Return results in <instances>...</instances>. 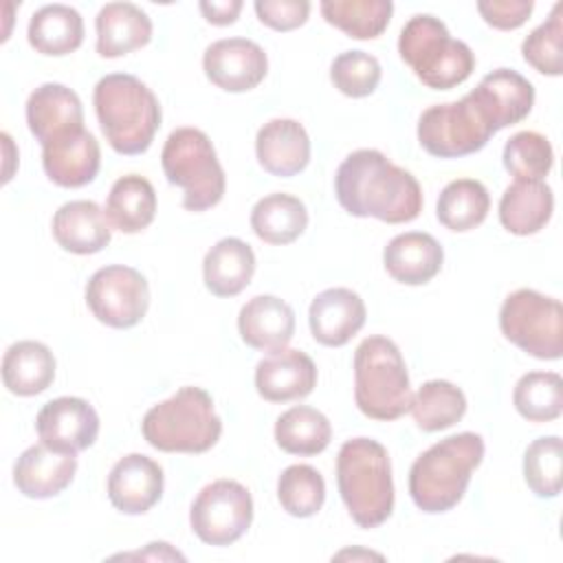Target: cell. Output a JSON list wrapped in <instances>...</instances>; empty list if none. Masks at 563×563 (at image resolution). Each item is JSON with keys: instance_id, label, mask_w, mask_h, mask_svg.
<instances>
[{"instance_id": "f1b7e54d", "label": "cell", "mask_w": 563, "mask_h": 563, "mask_svg": "<svg viewBox=\"0 0 563 563\" xmlns=\"http://www.w3.org/2000/svg\"><path fill=\"white\" fill-rule=\"evenodd\" d=\"M53 378L55 356L40 341H18L2 356V380L15 396H37Z\"/></svg>"}, {"instance_id": "836d02e7", "label": "cell", "mask_w": 563, "mask_h": 563, "mask_svg": "<svg viewBox=\"0 0 563 563\" xmlns=\"http://www.w3.org/2000/svg\"><path fill=\"white\" fill-rule=\"evenodd\" d=\"M332 438L330 420L314 407L297 405L286 409L275 422V440L290 455H317Z\"/></svg>"}, {"instance_id": "7bdbcfd3", "label": "cell", "mask_w": 563, "mask_h": 563, "mask_svg": "<svg viewBox=\"0 0 563 563\" xmlns=\"http://www.w3.org/2000/svg\"><path fill=\"white\" fill-rule=\"evenodd\" d=\"M253 7L260 22L275 31H292L310 15L308 0H257Z\"/></svg>"}, {"instance_id": "ba28073f", "label": "cell", "mask_w": 563, "mask_h": 563, "mask_svg": "<svg viewBox=\"0 0 563 563\" xmlns=\"http://www.w3.org/2000/svg\"><path fill=\"white\" fill-rule=\"evenodd\" d=\"M161 165L167 183L183 189V207L187 211H205L222 200L227 187L224 169L202 130H174L163 145Z\"/></svg>"}, {"instance_id": "cb8c5ba5", "label": "cell", "mask_w": 563, "mask_h": 563, "mask_svg": "<svg viewBox=\"0 0 563 563\" xmlns=\"http://www.w3.org/2000/svg\"><path fill=\"white\" fill-rule=\"evenodd\" d=\"M444 262L440 242L424 231H407L391 238L383 251L385 271L400 284L422 286L431 282Z\"/></svg>"}, {"instance_id": "9c48e42d", "label": "cell", "mask_w": 563, "mask_h": 563, "mask_svg": "<svg viewBox=\"0 0 563 563\" xmlns=\"http://www.w3.org/2000/svg\"><path fill=\"white\" fill-rule=\"evenodd\" d=\"M501 334L519 350L541 361L563 354V306L532 288L510 292L499 310Z\"/></svg>"}, {"instance_id": "30bf717a", "label": "cell", "mask_w": 563, "mask_h": 563, "mask_svg": "<svg viewBox=\"0 0 563 563\" xmlns=\"http://www.w3.org/2000/svg\"><path fill=\"white\" fill-rule=\"evenodd\" d=\"M493 134V128L468 95L460 101L431 106L418 119V141L438 158L475 154Z\"/></svg>"}, {"instance_id": "4fadbf2b", "label": "cell", "mask_w": 563, "mask_h": 563, "mask_svg": "<svg viewBox=\"0 0 563 563\" xmlns=\"http://www.w3.org/2000/svg\"><path fill=\"white\" fill-rule=\"evenodd\" d=\"M35 429L48 449L66 455H77L79 451L95 444L99 435V416L95 407L77 396H62L48 400L37 418Z\"/></svg>"}, {"instance_id": "d590c367", "label": "cell", "mask_w": 563, "mask_h": 563, "mask_svg": "<svg viewBox=\"0 0 563 563\" xmlns=\"http://www.w3.org/2000/svg\"><path fill=\"white\" fill-rule=\"evenodd\" d=\"M409 411L422 431H442L462 420L466 413V396L449 380H427L411 396Z\"/></svg>"}, {"instance_id": "b9f144b4", "label": "cell", "mask_w": 563, "mask_h": 563, "mask_svg": "<svg viewBox=\"0 0 563 563\" xmlns=\"http://www.w3.org/2000/svg\"><path fill=\"white\" fill-rule=\"evenodd\" d=\"M330 79L345 97H367L380 84V64L365 51H345L334 57Z\"/></svg>"}, {"instance_id": "5bb4252c", "label": "cell", "mask_w": 563, "mask_h": 563, "mask_svg": "<svg viewBox=\"0 0 563 563\" xmlns=\"http://www.w3.org/2000/svg\"><path fill=\"white\" fill-rule=\"evenodd\" d=\"M202 68L213 86L227 92H246L264 81L268 57L253 40L224 37L207 46Z\"/></svg>"}, {"instance_id": "ab89813d", "label": "cell", "mask_w": 563, "mask_h": 563, "mask_svg": "<svg viewBox=\"0 0 563 563\" xmlns=\"http://www.w3.org/2000/svg\"><path fill=\"white\" fill-rule=\"evenodd\" d=\"M552 165V145L539 132H517L504 145V167L510 176H515V180H543Z\"/></svg>"}, {"instance_id": "f546056e", "label": "cell", "mask_w": 563, "mask_h": 563, "mask_svg": "<svg viewBox=\"0 0 563 563\" xmlns=\"http://www.w3.org/2000/svg\"><path fill=\"white\" fill-rule=\"evenodd\" d=\"M106 216L110 227L121 233L147 229L156 216V191L152 183L139 174L117 178L106 200Z\"/></svg>"}, {"instance_id": "ee69618b", "label": "cell", "mask_w": 563, "mask_h": 563, "mask_svg": "<svg viewBox=\"0 0 563 563\" xmlns=\"http://www.w3.org/2000/svg\"><path fill=\"white\" fill-rule=\"evenodd\" d=\"M532 0H482L477 2V11L486 24L499 31L519 29L532 13Z\"/></svg>"}, {"instance_id": "60d3db41", "label": "cell", "mask_w": 563, "mask_h": 563, "mask_svg": "<svg viewBox=\"0 0 563 563\" xmlns=\"http://www.w3.org/2000/svg\"><path fill=\"white\" fill-rule=\"evenodd\" d=\"M563 4H554L550 18L539 24L521 44L523 59L539 73L559 77L563 73Z\"/></svg>"}, {"instance_id": "4316f807", "label": "cell", "mask_w": 563, "mask_h": 563, "mask_svg": "<svg viewBox=\"0 0 563 563\" xmlns=\"http://www.w3.org/2000/svg\"><path fill=\"white\" fill-rule=\"evenodd\" d=\"M255 273V253L240 238L218 240L202 260V279L211 295L235 297L240 295Z\"/></svg>"}, {"instance_id": "7c38bea8", "label": "cell", "mask_w": 563, "mask_h": 563, "mask_svg": "<svg viewBox=\"0 0 563 563\" xmlns=\"http://www.w3.org/2000/svg\"><path fill=\"white\" fill-rule=\"evenodd\" d=\"M86 303L97 321L128 330L143 321L150 308V286L136 268L110 264L95 271L88 279Z\"/></svg>"}, {"instance_id": "ffe728a7", "label": "cell", "mask_w": 563, "mask_h": 563, "mask_svg": "<svg viewBox=\"0 0 563 563\" xmlns=\"http://www.w3.org/2000/svg\"><path fill=\"white\" fill-rule=\"evenodd\" d=\"M99 165V143L86 128L42 145V167L46 176L59 187L75 189L92 183Z\"/></svg>"}, {"instance_id": "83f0119b", "label": "cell", "mask_w": 563, "mask_h": 563, "mask_svg": "<svg viewBox=\"0 0 563 563\" xmlns=\"http://www.w3.org/2000/svg\"><path fill=\"white\" fill-rule=\"evenodd\" d=\"M554 211V194L543 180H515L499 200V222L512 235L541 231Z\"/></svg>"}, {"instance_id": "3957f363", "label": "cell", "mask_w": 563, "mask_h": 563, "mask_svg": "<svg viewBox=\"0 0 563 563\" xmlns=\"http://www.w3.org/2000/svg\"><path fill=\"white\" fill-rule=\"evenodd\" d=\"M95 112L110 147L119 154H143L161 128L156 95L134 75L112 73L97 81Z\"/></svg>"}, {"instance_id": "e0dca14e", "label": "cell", "mask_w": 563, "mask_h": 563, "mask_svg": "<svg viewBox=\"0 0 563 563\" xmlns=\"http://www.w3.org/2000/svg\"><path fill=\"white\" fill-rule=\"evenodd\" d=\"M26 123L40 145L77 132L84 128L81 99L64 84H42L26 99Z\"/></svg>"}, {"instance_id": "1f68e13d", "label": "cell", "mask_w": 563, "mask_h": 563, "mask_svg": "<svg viewBox=\"0 0 563 563\" xmlns=\"http://www.w3.org/2000/svg\"><path fill=\"white\" fill-rule=\"evenodd\" d=\"M308 227L306 205L290 194H268L251 209V229L266 244H290Z\"/></svg>"}, {"instance_id": "8fae6325", "label": "cell", "mask_w": 563, "mask_h": 563, "mask_svg": "<svg viewBox=\"0 0 563 563\" xmlns=\"http://www.w3.org/2000/svg\"><path fill=\"white\" fill-rule=\"evenodd\" d=\"M253 521V499L246 486L235 479L207 484L191 504L189 523L207 545L235 543Z\"/></svg>"}, {"instance_id": "603a6c76", "label": "cell", "mask_w": 563, "mask_h": 563, "mask_svg": "<svg viewBox=\"0 0 563 563\" xmlns=\"http://www.w3.org/2000/svg\"><path fill=\"white\" fill-rule=\"evenodd\" d=\"M238 330L249 347L273 354L290 343L295 334V312L275 295H257L242 306Z\"/></svg>"}, {"instance_id": "d6986e66", "label": "cell", "mask_w": 563, "mask_h": 563, "mask_svg": "<svg viewBox=\"0 0 563 563\" xmlns=\"http://www.w3.org/2000/svg\"><path fill=\"white\" fill-rule=\"evenodd\" d=\"M365 303L350 288H328L319 292L308 310L310 332L328 347L345 345L365 325Z\"/></svg>"}, {"instance_id": "7402d4cb", "label": "cell", "mask_w": 563, "mask_h": 563, "mask_svg": "<svg viewBox=\"0 0 563 563\" xmlns=\"http://www.w3.org/2000/svg\"><path fill=\"white\" fill-rule=\"evenodd\" d=\"M77 473V457L57 453L46 444H33L13 464L15 488L31 499L59 495Z\"/></svg>"}, {"instance_id": "277c9868", "label": "cell", "mask_w": 563, "mask_h": 563, "mask_svg": "<svg viewBox=\"0 0 563 563\" xmlns=\"http://www.w3.org/2000/svg\"><path fill=\"white\" fill-rule=\"evenodd\" d=\"M341 499L358 528H378L394 510V479L387 449L372 438L343 442L336 455Z\"/></svg>"}, {"instance_id": "52a82bcc", "label": "cell", "mask_w": 563, "mask_h": 563, "mask_svg": "<svg viewBox=\"0 0 563 563\" xmlns=\"http://www.w3.org/2000/svg\"><path fill=\"white\" fill-rule=\"evenodd\" d=\"M398 53L413 75L433 90L460 86L475 68L468 44L451 37L446 24L429 13H418L402 26Z\"/></svg>"}, {"instance_id": "4dcf8cb0", "label": "cell", "mask_w": 563, "mask_h": 563, "mask_svg": "<svg viewBox=\"0 0 563 563\" xmlns=\"http://www.w3.org/2000/svg\"><path fill=\"white\" fill-rule=\"evenodd\" d=\"M26 37L37 53L62 57L81 46L84 20L68 4H46L31 15Z\"/></svg>"}, {"instance_id": "d6a6232c", "label": "cell", "mask_w": 563, "mask_h": 563, "mask_svg": "<svg viewBox=\"0 0 563 563\" xmlns=\"http://www.w3.org/2000/svg\"><path fill=\"white\" fill-rule=\"evenodd\" d=\"M490 209L488 189L475 178L451 180L438 196L435 213L442 227L449 231H471L479 227Z\"/></svg>"}, {"instance_id": "6da1fadb", "label": "cell", "mask_w": 563, "mask_h": 563, "mask_svg": "<svg viewBox=\"0 0 563 563\" xmlns=\"http://www.w3.org/2000/svg\"><path fill=\"white\" fill-rule=\"evenodd\" d=\"M334 194L350 216L387 224L411 222L422 211V189L416 176L378 150L365 147L347 154L336 169Z\"/></svg>"}, {"instance_id": "8992f818", "label": "cell", "mask_w": 563, "mask_h": 563, "mask_svg": "<svg viewBox=\"0 0 563 563\" xmlns=\"http://www.w3.org/2000/svg\"><path fill=\"white\" fill-rule=\"evenodd\" d=\"M411 387L398 345L380 334L367 336L354 352V400L372 420H396L409 411Z\"/></svg>"}, {"instance_id": "5b68a950", "label": "cell", "mask_w": 563, "mask_h": 563, "mask_svg": "<svg viewBox=\"0 0 563 563\" xmlns=\"http://www.w3.org/2000/svg\"><path fill=\"white\" fill-rule=\"evenodd\" d=\"M150 446L165 453H205L222 433V420L202 387L185 385L167 400L147 409L141 422Z\"/></svg>"}, {"instance_id": "8d00e7d4", "label": "cell", "mask_w": 563, "mask_h": 563, "mask_svg": "<svg viewBox=\"0 0 563 563\" xmlns=\"http://www.w3.org/2000/svg\"><path fill=\"white\" fill-rule=\"evenodd\" d=\"M512 405L530 422L556 420L563 411V380L556 372H528L512 391Z\"/></svg>"}, {"instance_id": "ac0fdd59", "label": "cell", "mask_w": 563, "mask_h": 563, "mask_svg": "<svg viewBox=\"0 0 563 563\" xmlns=\"http://www.w3.org/2000/svg\"><path fill=\"white\" fill-rule=\"evenodd\" d=\"M317 385V365L301 350H279L255 365V389L268 402L306 398Z\"/></svg>"}, {"instance_id": "9a60e30c", "label": "cell", "mask_w": 563, "mask_h": 563, "mask_svg": "<svg viewBox=\"0 0 563 563\" xmlns=\"http://www.w3.org/2000/svg\"><path fill=\"white\" fill-rule=\"evenodd\" d=\"M493 132L523 121L534 106V86L512 68H497L468 92Z\"/></svg>"}, {"instance_id": "f6af8a7d", "label": "cell", "mask_w": 563, "mask_h": 563, "mask_svg": "<svg viewBox=\"0 0 563 563\" xmlns=\"http://www.w3.org/2000/svg\"><path fill=\"white\" fill-rule=\"evenodd\" d=\"M200 11L205 15L207 22L216 24V26H227L233 24L242 11V0H202Z\"/></svg>"}, {"instance_id": "7a4b0ae2", "label": "cell", "mask_w": 563, "mask_h": 563, "mask_svg": "<svg viewBox=\"0 0 563 563\" xmlns=\"http://www.w3.org/2000/svg\"><path fill=\"white\" fill-rule=\"evenodd\" d=\"M482 460L484 440L479 433L462 431L435 442L411 464L409 495L413 504L429 515L455 508Z\"/></svg>"}, {"instance_id": "d4e9b609", "label": "cell", "mask_w": 563, "mask_h": 563, "mask_svg": "<svg viewBox=\"0 0 563 563\" xmlns=\"http://www.w3.org/2000/svg\"><path fill=\"white\" fill-rule=\"evenodd\" d=\"M55 242L75 255L99 253L110 244L112 229L106 211L92 200H70L53 216Z\"/></svg>"}, {"instance_id": "f35d334b", "label": "cell", "mask_w": 563, "mask_h": 563, "mask_svg": "<svg viewBox=\"0 0 563 563\" xmlns=\"http://www.w3.org/2000/svg\"><path fill=\"white\" fill-rule=\"evenodd\" d=\"M563 442L559 435L537 438L523 453V479L537 497H556L561 493Z\"/></svg>"}, {"instance_id": "e575fe53", "label": "cell", "mask_w": 563, "mask_h": 563, "mask_svg": "<svg viewBox=\"0 0 563 563\" xmlns=\"http://www.w3.org/2000/svg\"><path fill=\"white\" fill-rule=\"evenodd\" d=\"M328 24L354 40L378 37L394 13L391 0H323L319 4Z\"/></svg>"}, {"instance_id": "2e32d148", "label": "cell", "mask_w": 563, "mask_h": 563, "mask_svg": "<svg viewBox=\"0 0 563 563\" xmlns=\"http://www.w3.org/2000/svg\"><path fill=\"white\" fill-rule=\"evenodd\" d=\"M163 495V468L143 453L121 457L108 475L110 504L125 515H143Z\"/></svg>"}, {"instance_id": "74e56055", "label": "cell", "mask_w": 563, "mask_h": 563, "mask_svg": "<svg viewBox=\"0 0 563 563\" xmlns=\"http://www.w3.org/2000/svg\"><path fill=\"white\" fill-rule=\"evenodd\" d=\"M277 499L292 517H312L325 501V482L310 464H292L277 479Z\"/></svg>"}, {"instance_id": "44dd1931", "label": "cell", "mask_w": 563, "mask_h": 563, "mask_svg": "<svg viewBox=\"0 0 563 563\" xmlns=\"http://www.w3.org/2000/svg\"><path fill=\"white\" fill-rule=\"evenodd\" d=\"M257 163L273 176H295L310 163V139L295 119H271L255 136Z\"/></svg>"}, {"instance_id": "484cf974", "label": "cell", "mask_w": 563, "mask_h": 563, "mask_svg": "<svg viewBox=\"0 0 563 563\" xmlns=\"http://www.w3.org/2000/svg\"><path fill=\"white\" fill-rule=\"evenodd\" d=\"M97 53L101 57H121L143 48L152 40V20L132 2H108L95 18Z\"/></svg>"}]
</instances>
